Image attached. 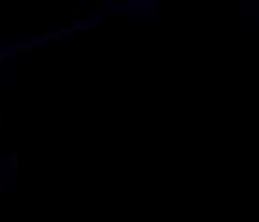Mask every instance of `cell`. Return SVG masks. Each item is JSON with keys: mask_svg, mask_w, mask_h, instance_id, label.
I'll return each instance as SVG.
<instances>
[{"mask_svg": "<svg viewBox=\"0 0 259 222\" xmlns=\"http://www.w3.org/2000/svg\"><path fill=\"white\" fill-rule=\"evenodd\" d=\"M73 33H75V28H61V30H59L61 36H73Z\"/></svg>", "mask_w": 259, "mask_h": 222, "instance_id": "5", "label": "cell"}, {"mask_svg": "<svg viewBox=\"0 0 259 222\" xmlns=\"http://www.w3.org/2000/svg\"><path fill=\"white\" fill-rule=\"evenodd\" d=\"M10 168L18 170V154H10Z\"/></svg>", "mask_w": 259, "mask_h": 222, "instance_id": "3", "label": "cell"}, {"mask_svg": "<svg viewBox=\"0 0 259 222\" xmlns=\"http://www.w3.org/2000/svg\"><path fill=\"white\" fill-rule=\"evenodd\" d=\"M0 190H4V182H0Z\"/></svg>", "mask_w": 259, "mask_h": 222, "instance_id": "9", "label": "cell"}, {"mask_svg": "<svg viewBox=\"0 0 259 222\" xmlns=\"http://www.w3.org/2000/svg\"><path fill=\"white\" fill-rule=\"evenodd\" d=\"M12 49H14V51H20V53H26V55H34L33 53V43H12Z\"/></svg>", "mask_w": 259, "mask_h": 222, "instance_id": "1", "label": "cell"}, {"mask_svg": "<svg viewBox=\"0 0 259 222\" xmlns=\"http://www.w3.org/2000/svg\"><path fill=\"white\" fill-rule=\"evenodd\" d=\"M45 36H47V41H59V38H61L59 30H57V33H45Z\"/></svg>", "mask_w": 259, "mask_h": 222, "instance_id": "4", "label": "cell"}, {"mask_svg": "<svg viewBox=\"0 0 259 222\" xmlns=\"http://www.w3.org/2000/svg\"><path fill=\"white\" fill-rule=\"evenodd\" d=\"M2 125H4V115L0 113V127H2Z\"/></svg>", "mask_w": 259, "mask_h": 222, "instance_id": "8", "label": "cell"}, {"mask_svg": "<svg viewBox=\"0 0 259 222\" xmlns=\"http://www.w3.org/2000/svg\"><path fill=\"white\" fill-rule=\"evenodd\" d=\"M10 57V53L8 51H0V65H4V61Z\"/></svg>", "mask_w": 259, "mask_h": 222, "instance_id": "6", "label": "cell"}, {"mask_svg": "<svg viewBox=\"0 0 259 222\" xmlns=\"http://www.w3.org/2000/svg\"><path fill=\"white\" fill-rule=\"evenodd\" d=\"M204 2H209V0H204Z\"/></svg>", "mask_w": 259, "mask_h": 222, "instance_id": "10", "label": "cell"}, {"mask_svg": "<svg viewBox=\"0 0 259 222\" xmlns=\"http://www.w3.org/2000/svg\"><path fill=\"white\" fill-rule=\"evenodd\" d=\"M31 43H33V44H39V43L43 44V43H47V36H45V34H34L33 38H31Z\"/></svg>", "mask_w": 259, "mask_h": 222, "instance_id": "2", "label": "cell"}, {"mask_svg": "<svg viewBox=\"0 0 259 222\" xmlns=\"http://www.w3.org/2000/svg\"><path fill=\"white\" fill-rule=\"evenodd\" d=\"M73 28H89V24H87V22H75Z\"/></svg>", "mask_w": 259, "mask_h": 222, "instance_id": "7", "label": "cell"}]
</instances>
